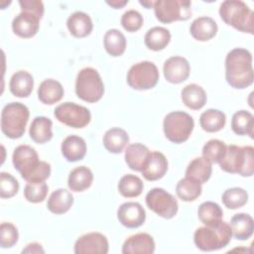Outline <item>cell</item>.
I'll return each instance as SVG.
<instances>
[{"label":"cell","mask_w":254,"mask_h":254,"mask_svg":"<svg viewBox=\"0 0 254 254\" xmlns=\"http://www.w3.org/2000/svg\"><path fill=\"white\" fill-rule=\"evenodd\" d=\"M218 164L220 169L226 173L251 177L254 173V148L228 145Z\"/></svg>","instance_id":"3957f363"},{"label":"cell","mask_w":254,"mask_h":254,"mask_svg":"<svg viewBox=\"0 0 254 254\" xmlns=\"http://www.w3.org/2000/svg\"><path fill=\"white\" fill-rule=\"evenodd\" d=\"M106 3L109 5V6H111V7H113L114 9H120V8H122V7H124L127 3H128V0H123V1H121V0H114V1H106Z\"/></svg>","instance_id":"7dc6e473"},{"label":"cell","mask_w":254,"mask_h":254,"mask_svg":"<svg viewBox=\"0 0 254 254\" xmlns=\"http://www.w3.org/2000/svg\"><path fill=\"white\" fill-rule=\"evenodd\" d=\"M232 131L240 136L248 135L253 138L254 134V117L253 114L246 110H240L233 114L231 119Z\"/></svg>","instance_id":"836d02e7"},{"label":"cell","mask_w":254,"mask_h":254,"mask_svg":"<svg viewBox=\"0 0 254 254\" xmlns=\"http://www.w3.org/2000/svg\"><path fill=\"white\" fill-rule=\"evenodd\" d=\"M55 117L63 124L72 128H83L91 120L90 111L74 102H64L56 107Z\"/></svg>","instance_id":"7c38bea8"},{"label":"cell","mask_w":254,"mask_h":254,"mask_svg":"<svg viewBox=\"0 0 254 254\" xmlns=\"http://www.w3.org/2000/svg\"><path fill=\"white\" fill-rule=\"evenodd\" d=\"M105 51L112 57L121 56L126 49V38L117 29L108 30L103 38Z\"/></svg>","instance_id":"d590c367"},{"label":"cell","mask_w":254,"mask_h":254,"mask_svg":"<svg viewBox=\"0 0 254 254\" xmlns=\"http://www.w3.org/2000/svg\"><path fill=\"white\" fill-rule=\"evenodd\" d=\"M14 168L27 183L45 182L51 175V165L40 161L38 153L29 145H20L13 152Z\"/></svg>","instance_id":"6da1fadb"},{"label":"cell","mask_w":254,"mask_h":254,"mask_svg":"<svg viewBox=\"0 0 254 254\" xmlns=\"http://www.w3.org/2000/svg\"><path fill=\"white\" fill-rule=\"evenodd\" d=\"M225 78L227 83L236 89L246 88L253 83L252 55L248 50L236 48L226 55Z\"/></svg>","instance_id":"7a4b0ae2"},{"label":"cell","mask_w":254,"mask_h":254,"mask_svg":"<svg viewBox=\"0 0 254 254\" xmlns=\"http://www.w3.org/2000/svg\"><path fill=\"white\" fill-rule=\"evenodd\" d=\"M62 154L68 162L80 161L86 154V143L84 139L76 135L67 136L62 143Z\"/></svg>","instance_id":"44dd1931"},{"label":"cell","mask_w":254,"mask_h":254,"mask_svg":"<svg viewBox=\"0 0 254 254\" xmlns=\"http://www.w3.org/2000/svg\"><path fill=\"white\" fill-rule=\"evenodd\" d=\"M193 127V118L184 111H174L167 114L163 122L166 138L175 144L186 142L190 138Z\"/></svg>","instance_id":"ba28073f"},{"label":"cell","mask_w":254,"mask_h":254,"mask_svg":"<svg viewBox=\"0 0 254 254\" xmlns=\"http://www.w3.org/2000/svg\"><path fill=\"white\" fill-rule=\"evenodd\" d=\"M147 206L159 216L173 218L179 209L177 198L162 188H154L146 194Z\"/></svg>","instance_id":"8fae6325"},{"label":"cell","mask_w":254,"mask_h":254,"mask_svg":"<svg viewBox=\"0 0 254 254\" xmlns=\"http://www.w3.org/2000/svg\"><path fill=\"white\" fill-rule=\"evenodd\" d=\"M53 122L45 116H37L33 119L29 134L31 139L38 144H44L53 138Z\"/></svg>","instance_id":"cb8c5ba5"},{"label":"cell","mask_w":254,"mask_h":254,"mask_svg":"<svg viewBox=\"0 0 254 254\" xmlns=\"http://www.w3.org/2000/svg\"><path fill=\"white\" fill-rule=\"evenodd\" d=\"M191 3L188 0H158L154 3L156 18L165 24L187 21L191 17Z\"/></svg>","instance_id":"9c48e42d"},{"label":"cell","mask_w":254,"mask_h":254,"mask_svg":"<svg viewBox=\"0 0 254 254\" xmlns=\"http://www.w3.org/2000/svg\"><path fill=\"white\" fill-rule=\"evenodd\" d=\"M34 87V78L26 70L16 71L10 79L9 88L11 93L17 97H28Z\"/></svg>","instance_id":"603a6c76"},{"label":"cell","mask_w":254,"mask_h":254,"mask_svg":"<svg viewBox=\"0 0 254 254\" xmlns=\"http://www.w3.org/2000/svg\"><path fill=\"white\" fill-rule=\"evenodd\" d=\"M66 26L69 33L75 38H84L93 29L91 18L88 14L81 11L72 13L66 20Z\"/></svg>","instance_id":"ffe728a7"},{"label":"cell","mask_w":254,"mask_h":254,"mask_svg":"<svg viewBox=\"0 0 254 254\" xmlns=\"http://www.w3.org/2000/svg\"><path fill=\"white\" fill-rule=\"evenodd\" d=\"M144 19L136 10H128L121 17V25L127 32H136L143 25Z\"/></svg>","instance_id":"ee69618b"},{"label":"cell","mask_w":254,"mask_h":254,"mask_svg":"<svg viewBox=\"0 0 254 254\" xmlns=\"http://www.w3.org/2000/svg\"><path fill=\"white\" fill-rule=\"evenodd\" d=\"M139 3H140L141 5H143L144 7H146V8H151V7L154 6L155 1H141V0H140Z\"/></svg>","instance_id":"c3c4849f"},{"label":"cell","mask_w":254,"mask_h":254,"mask_svg":"<svg viewBox=\"0 0 254 254\" xmlns=\"http://www.w3.org/2000/svg\"><path fill=\"white\" fill-rule=\"evenodd\" d=\"M19 238L17 227L10 222H2L0 225V245L2 248L14 246Z\"/></svg>","instance_id":"b9f144b4"},{"label":"cell","mask_w":254,"mask_h":254,"mask_svg":"<svg viewBox=\"0 0 254 254\" xmlns=\"http://www.w3.org/2000/svg\"><path fill=\"white\" fill-rule=\"evenodd\" d=\"M30 112L21 102L6 104L1 111V130L10 139H18L25 133Z\"/></svg>","instance_id":"8992f818"},{"label":"cell","mask_w":254,"mask_h":254,"mask_svg":"<svg viewBox=\"0 0 254 254\" xmlns=\"http://www.w3.org/2000/svg\"><path fill=\"white\" fill-rule=\"evenodd\" d=\"M155 252V241L153 237L144 232L129 236L123 243V254H153Z\"/></svg>","instance_id":"e0dca14e"},{"label":"cell","mask_w":254,"mask_h":254,"mask_svg":"<svg viewBox=\"0 0 254 254\" xmlns=\"http://www.w3.org/2000/svg\"><path fill=\"white\" fill-rule=\"evenodd\" d=\"M117 188L124 197H136L142 193L144 184L139 177L128 174L120 179Z\"/></svg>","instance_id":"74e56055"},{"label":"cell","mask_w":254,"mask_h":254,"mask_svg":"<svg viewBox=\"0 0 254 254\" xmlns=\"http://www.w3.org/2000/svg\"><path fill=\"white\" fill-rule=\"evenodd\" d=\"M211 172V163L203 157H196L189 164L186 170V177L191 178L202 185L209 180Z\"/></svg>","instance_id":"4dcf8cb0"},{"label":"cell","mask_w":254,"mask_h":254,"mask_svg":"<svg viewBox=\"0 0 254 254\" xmlns=\"http://www.w3.org/2000/svg\"><path fill=\"white\" fill-rule=\"evenodd\" d=\"M149 154L150 150L145 145L140 143L130 144L125 150V162L131 170L141 172Z\"/></svg>","instance_id":"d4e9b609"},{"label":"cell","mask_w":254,"mask_h":254,"mask_svg":"<svg viewBox=\"0 0 254 254\" xmlns=\"http://www.w3.org/2000/svg\"><path fill=\"white\" fill-rule=\"evenodd\" d=\"M108 250V240L99 232L83 234L74 243L75 254H106Z\"/></svg>","instance_id":"4fadbf2b"},{"label":"cell","mask_w":254,"mask_h":254,"mask_svg":"<svg viewBox=\"0 0 254 254\" xmlns=\"http://www.w3.org/2000/svg\"><path fill=\"white\" fill-rule=\"evenodd\" d=\"M64 90L61 82L56 79L48 78L41 82L38 88V98L44 104H55L64 96Z\"/></svg>","instance_id":"7402d4cb"},{"label":"cell","mask_w":254,"mask_h":254,"mask_svg":"<svg viewBox=\"0 0 254 254\" xmlns=\"http://www.w3.org/2000/svg\"><path fill=\"white\" fill-rule=\"evenodd\" d=\"M226 150V145L223 141L218 139H211L207 141L202 148V157L211 164L219 163Z\"/></svg>","instance_id":"ab89813d"},{"label":"cell","mask_w":254,"mask_h":254,"mask_svg":"<svg viewBox=\"0 0 254 254\" xmlns=\"http://www.w3.org/2000/svg\"><path fill=\"white\" fill-rule=\"evenodd\" d=\"M22 253H45V250L43 249L42 245L37 243V242H33L30 243L26 246V248H24L22 250Z\"/></svg>","instance_id":"bcb514c9"},{"label":"cell","mask_w":254,"mask_h":254,"mask_svg":"<svg viewBox=\"0 0 254 254\" xmlns=\"http://www.w3.org/2000/svg\"><path fill=\"white\" fill-rule=\"evenodd\" d=\"M75 93L78 98L89 103L101 99L104 93V84L95 68L84 67L79 70L75 80Z\"/></svg>","instance_id":"52a82bcc"},{"label":"cell","mask_w":254,"mask_h":254,"mask_svg":"<svg viewBox=\"0 0 254 254\" xmlns=\"http://www.w3.org/2000/svg\"><path fill=\"white\" fill-rule=\"evenodd\" d=\"M226 123L225 114L218 109H207L199 117L200 127L209 133L220 131Z\"/></svg>","instance_id":"e575fe53"},{"label":"cell","mask_w":254,"mask_h":254,"mask_svg":"<svg viewBox=\"0 0 254 254\" xmlns=\"http://www.w3.org/2000/svg\"><path fill=\"white\" fill-rule=\"evenodd\" d=\"M19 5L24 12H30L42 19L44 15V4L39 0H20Z\"/></svg>","instance_id":"f6af8a7d"},{"label":"cell","mask_w":254,"mask_h":254,"mask_svg":"<svg viewBox=\"0 0 254 254\" xmlns=\"http://www.w3.org/2000/svg\"><path fill=\"white\" fill-rule=\"evenodd\" d=\"M219 15L225 24L236 30L251 35L254 33V13L243 1H223L219 7Z\"/></svg>","instance_id":"277c9868"},{"label":"cell","mask_w":254,"mask_h":254,"mask_svg":"<svg viewBox=\"0 0 254 254\" xmlns=\"http://www.w3.org/2000/svg\"><path fill=\"white\" fill-rule=\"evenodd\" d=\"M199 220L205 226H216L222 221L223 210L218 203L213 201H204L198 206L197 210Z\"/></svg>","instance_id":"d6a6232c"},{"label":"cell","mask_w":254,"mask_h":254,"mask_svg":"<svg viewBox=\"0 0 254 254\" xmlns=\"http://www.w3.org/2000/svg\"><path fill=\"white\" fill-rule=\"evenodd\" d=\"M48 190L49 187L45 182L28 183L24 189V196L29 202L38 203L45 200Z\"/></svg>","instance_id":"60d3db41"},{"label":"cell","mask_w":254,"mask_h":254,"mask_svg":"<svg viewBox=\"0 0 254 254\" xmlns=\"http://www.w3.org/2000/svg\"><path fill=\"white\" fill-rule=\"evenodd\" d=\"M181 94L184 104L192 110H198L202 108L207 100L204 89L195 83L186 85L182 89Z\"/></svg>","instance_id":"4316f807"},{"label":"cell","mask_w":254,"mask_h":254,"mask_svg":"<svg viewBox=\"0 0 254 254\" xmlns=\"http://www.w3.org/2000/svg\"><path fill=\"white\" fill-rule=\"evenodd\" d=\"M163 71L167 81L171 83H181L189 77L190 66L187 59L175 56L169 58L164 63Z\"/></svg>","instance_id":"9a60e30c"},{"label":"cell","mask_w":254,"mask_h":254,"mask_svg":"<svg viewBox=\"0 0 254 254\" xmlns=\"http://www.w3.org/2000/svg\"><path fill=\"white\" fill-rule=\"evenodd\" d=\"M129 142L127 132L119 127L108 129L103 136V145L105 149L113 154L121 153Z\"/></svg>","instance_id":"f1b7e54d"},{"label":"cell","mask_w":254,"mask_h":254,"mask_svg":"<svg viewBox=\"0 0 254 254\" xmlns=\"http://www.w3.org/2000/svg\"><path fill=\"white\" fill-rule=\"evenodd\" d=\"M190 32L193 39L199 42H205L212 39L216 35L217 24L210 17H198L190 24Z\"/></svg>","instance_id":"d6986e66"},{"label":"cell","mask_w":254,"mask_h":254,"mask_svg":"<svg viewBox=\"0 0 254 254\" xmlns=\"http://www.w3.org/2000/svg\"><path fill=\"white\" fill-rule=\"evenodd\" d=\"M201 190V184L189 177L180 180L176 187L177 195L184 201L195 200L200 195Z\"/></svg>","instance_id":"8d00e7d4"},{"label":"cell","mask_w":254,"mask_h":254,"mask_svg":"<svg viewBox=\"0 0 254 254\" xmlns=\"http://www.w3.org/2000/svg\"><path fill=\"white\" fill-rule=\"evenodd\" d=\"M72 203L73 196L71 192L65 189H58L51 193L47 206L55 214H64L69 210Z\"/></svg>","instance_id":"83f0119b"},{"label":"cell","mask_w":254,"mask_h":254,"mask_svg":"<svg viewBox=\"0 0 254 254\" xmlns=\"http://www.w3.org/2000/svg\"><path fill=\"white\" fill-rule=\"evenodd\" d=\"M232 237L230 225L221 221L216 226L198 227L193 234L195 246L201 251H214L228 245Z\"/></svg>","instance_id":"5b68a950"},{"label":"cell","mask_w":254,"mask_h":254,"mask_svg":"<svg viewBox=\"0 0 254 254\" xmlns=\"http://www.w3.org/2000/svg\"><path fill=\"white\" fill-rule=\"evenodd\" d=\"M93 181V174L85 166H79L73 169L68 176L67 186L70 190L78 192L87 190Z\"/></svg>","instance_id":"f546056e"},{"label":"cell","mask_w":254,"mask_h":254,"mask_svg":"<svg viewBox=\"0 0 254 254\" xmlns=\"http://www.w3.org/2000/svg\"><path fill=\"white\" fill-rule=\"evenodd\" d=\"M40 20L37 15L22 11L18 16L13 19L12 22V30L15 35L20 38L29 39L34 37L40 27Z\"/></svg>","instance_id":"2e32d148"},{"label":"cell","mask_w":254,"mask_h":254,"mask_svg":"<svg viewBox=\"0 0 254 254\" xmlns=\"http://www.w3.org/2000/svg\"><path fill=\"white\" fill-rule=\"evenodd\" d=\"M159 80V70L155 64L149 61L133 64L127 73V83L137 90L153 88Z\"/></svg>","instance_id":"30bf717a"},{"label":"cell","mask_w":254,"mask_h":254,"mask_svg":"<svg viewBox=\"0 0 254 254\" xmlns=\"http://www.w3.org/2000/svg\"><path fill=\"white\" fill-rule=\"evenodd\" d=\"M168 171V161L161 152H150L149 157L141 171L147 181H158L162 179Z\"/></svg>","instance_id":"ac0fdd59"},{"label":"cell","mask_w":254,"mask_h":254,"mask_svg":"<svg viewBox=\"0 0 254 254\" xmlns=\"http://www.w3.org/2000/svg\"><path fill=\"white\" fill-rule=\"evenodd\" d=\"M221 200L227 208L236 209L246 204L248 201V193L242 188H230L222 193Z\"/></svg>","instance_id":"f35d334b"},{"label":"cell","mask_w":254,"mask_h":254,"mask_svg":"<svg viewBox=\"0 0 254 254\" xmlns=\"http://www.w3.org/2000/svg\"><path fill=\"white\" fill-rule=\"evenodd\" d=\"M230 228L232 235L238 240H247L253 234L254 220L247 213H237L230 220Z\"/></svg>","instance_id":"484cf974"},{"label":"cell","mask_w":254,"mask_h":254,"mask_svg":"<svg viewBox=\"0 0 254 254\" xmlns=\"http://www.w3.org/2000/svg\"><path fill=\"white\" fill-rule=\"evenodd\" d=\"M171 41V33L164 27H153L145 35L144 42L148 49L158 52L164 50Z\"/></svg>","instance_id":"1f68e13d"},{"label":"cell","mask_w":254,"mask_h":254,"mask_svg":"<svg viewBox=\"0 0 254 254\" xmlns=\"http://www.w3.org/2000/svg\"><path fill=\"white\" fill-rule=\"evenodd\" d=\"M117 218L123 226L127 228H137L145 222L146 211L139 202L128 201L119 206Z\"/></svg>","instance_id":"5bb4252c"},{"label":"cell","mask_w":254,"mask_h":254,"mask_svg":"<svg viewBox=\"0 0 254 254\" xmlns=\"http://www.w3.org/2000/svg\"><path fill=\"white\" fill-rule=\"evenodd\" d=\"M19 190L18 181L10 174L2 172L0 174V195L2 198H10Z\"/></svg>","instance_id":"7bdbcfd3"}]
</instances>
